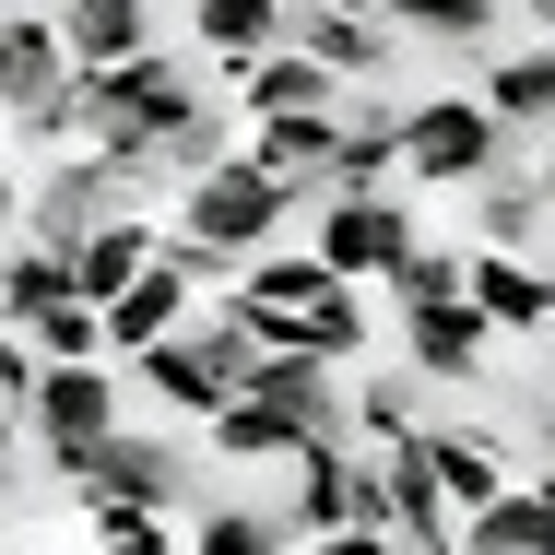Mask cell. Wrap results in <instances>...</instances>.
<instances>
[{"label":"cell","mask_w":555,"mask_h":555,"mask_svg":"<svg viewBox=\"0 0 555 555\" xmlns=\"http://www.w3.org/2000/svg\"><path fill=\"white\" fill-rule=\"evenodd\" d=\"M473 248H496V260H532V248H544V190H532L520 166L473 190Z\"/></svg>","instance_id":"obj_20"},{"label":"cell","mask_w":555,"mask_h":555,"mask_svg":"<svg viewBox=\"0 0 555 555\" xmlns=\"http://www.w3.org/2000/svg\"><path fill=\"white\" fill-rule=\"evenodd\" d=\"M190 36L214 48L224 72H236V60H260V48H284V0H190Z\"/></svg>","instance_id":"obj_22"},{"label":"cell","mask_w":555,"mask_h":555,"mask_svg":"<svg viewBox=\"0 0 555 555\" xmlns=\"http://www.w3.org/2000/svg\"><path fill=\"white\" fill-rule=\"evenodd\" d=\"M83 555H178L166 508H83Z\"/></svg>","instance_id":"obj_28"},{"label":"cell","mask_w":555,"mask_h":555,"mask_svg":"<svg viewBox=\"0 0 555 555\" xmlns=\"http://www.w3.org/2000/svg\"><path fill=\"white\" fill-rule=\"evenodd\" d=\"M473 107L496 118V130H532V118H555V48H508V60H485Z\"/></svg>","instance_id":"obj_18"},{"label":"cell","mask_w":555,"mask_h":555,"mask_svg":"<svg viewBox=\"0 0 555 555\" xmlns=\"http://www.w3.org/2000/svg\"><path fill=\"white\" fill-rule=\"evenodd\" d=\"M284 48L320 60L332 83H390V72H402V36H390V24H366V12H320V0H284Z\"/></svg>","instance_id":"obj_10"},{"label":"cell","mask_w":555,"mask_h":555,"mask_svg":"<svg viewBox=\"0 0 555 555\" xmlns=\"http://www.w3.org/2000/svg\"><path fill=\"white\" fill-rule=\"evenodd\" d=\"M0 402H12V426H24V402H36V354H24L12 320H0Z\"/></svg>","instance_id":"obj_30"},{"label":"cell","mask_w":555,"mask_h":555,"mask_svg":"<svg viewBox=\"0 0 555 555\" xmlns=\"http://www.w3.org/2000/svg\"><path fill=\"white\" fill-rule=\"evenodd\" d=\"M0 438H12V402H0Z\"/></svg>","instance_id":"obj_36"},{"label":"cell","mask_w":555,"mask_h":555,"mask_svg":"<svg viewBox=\"0 0 555 555\" xmlns=\"http://www.w3.org/2000/svg\"><path fill=\"white\" fill-rule=\"evenodd\" d=\"M449 555H555V461L520 473L508 496L461 508V544H449Z\"/></svg>","instance_id":"obj_13"},{"label":"cell","mask_w":555,"mask_h":555,"mask_svg":"<svg viewBox=\"0 0 555 555\" xmlns=\"http://www.w3.org/2000/svg\"><path fill=\"white\" fill-rule=\"evenodd\" d=\"M48 308H72V260L36 248V236H0V320L24 332V320H48Z\"/></svg>","instance_id":"obj_21"},{"label":"cell","mask_w":555,"mask_h":555,"mask_svg":"<svg viewBox=\"0 0 555 555\" xmlns=\"http://www.w3.org/2000/svg\"><path fill=\"white\" fill-rule=\"evenodd\" d=\"M190 555H296V544H284V520H260V508H202Z\"/></svg>","instance_id":"obj_29"},{"label":"cell","mask_w":555,"mask_h":555,"mask_svg":"<svg viewBox=\"0 0 555 555\" xmlns=\"http://www.w3.org/2000/svg\"><path fill=\"white\" fill-rule=\"evenodd\" d=\"M0 236H24V178L0 166Z\"/></svg>","instance_id":"obj_32"},{"label":"cell","mask_w":555,"mask_h":555,"mask_svg":"<svg viewBox=\"0 0 555 555\" xmlns=\"http://www.w3.org/2000/svg\"><path fill=\"white\" fill-rule=\"evenodd\" d=\"M202 449H214V461H284L296 426H284V414H260V402H224L214 426H202Z\"/></svg>","instance_id":"obj_27"},{"label":"cell","mask_w":555,"mask_h":555,"mask_svg":"<svg viewBox=\"0 0 555 555\" xmlns=\"http://www.w3.org/2000/svg\"><path fill=\"white\" fill-rule=\"evenodd\" d=\"M48 24H60L72 72H118V60L154 48V12H142V0H48Z\"/></svg>","instance_id":"obj_15"},{"label":"cell","mask_w":555,"mask_h":555,"mask_svg":"<svg viewBox=\"0 0 555 555\" xmlns=\"http://www.w3.org/2000/svg\"><path fill=\"white\" fill-rule=\"evenodd\" d=\"M402 366H414V378H485V366H496V332H485L473 308H414V320H402Z\"/></svg>","instance_id":"obj_16"},{"label":"cell","mask_w":555,"mask_h":555,"mask_svg":"<svg viewBox=\"0 0 555 555\" xmlns=\"http://www.w3.org/2000/svg\"><path fill=\"white\" fill-rule=\"evenodd\" d=\"M461 308H473L496 343H532L555 320V272H544V260H496V248H473V260H461Z\"/></svg>","instance_id":"obj_11"},{"label":"cell","mask_w":555,"mask_h":555,"mask_svg":"<svg viewBox=\"0 0 555 555\" xmlns=\"http://www.w3.org/2000/svg\"><path fill=\"white\" fill-rule=\"evenodd\" d=\"M426 414H414V378L402 366H366L354 378V402H343V438H366V449H390V438H414Z\"/></svg>","instance_id":"obj_23"},{"label":"cell","mask_w":555,"mask_h":555,"mask_svg":"<svg viewBox=\"0 0 555 555\" xmlns=\"http://www.w3.org/2000/svg\"><path fill=\"white\" fill-rule=\"evenodd\" d=\"M390 36L402 48H485L496 36V0H390Z\"/></svg>","instance_id":"obj_24"},{"label":"cell","mask_w":555,"mask_h":555,"mask_svg":"<svg viewBox=\"0 0 555 555\" xmlns=\"http://www.w3.org/2000/svg\"><path fill=\"white\" fill-rule=\"evenodd\" d=\"M107 426H118V366H36V402H24V426H12V438L36 449L48 473H72Z\"/></svg>","instance_id":"obj_5"},{"label":"cell","mask_w":555,"mask_h":555,"mask_svg":"<svg viewBox=\"0 0 555 555\" xmlns=\"http://www.w3.org/2000/svg\"><path fill=\"white\" fill-rule=\"evenodd\" d=\"M118 214H142V190L118 178L107 154H60V166H36V178H24V236H36V248H60V260H72L95 224H118Z\"/></svg>","instance_id":"obj_4"},{"label":"cell","mask_w":555,"mask_h":555,"mask_svg":"<svg viewBox=\"0 0 555 555\" xmlns=\"http://www.w3.org/2000/svg\"><path fill=\"white\" fill-rule=\"evenodd\" d=\"M166 236H190V248H214V260L248 272L260 248H284V236H296V202H284L260 166H236V154H224V166H202V178H178V224H166Z\"/></svg>","instance_id":"obj_1"},{"label":"cell","mask_w":555,"mask_h":555,"mask_svg":"<svg viewBox=\"0 0 555 555\" xmlns=\"http://www.w3.org/2000/svg\"><path fill=\"white\" fill-rule=\"evenodd\" d=\"M402 178V95L390 83H354L332 118V166H320V202H390Z\"/></svg>","instance_id":"obj_6"},{"label":"cell","mask_w":555,"mask_h":555,"mask_svg":"<svg viewBox=\"0 0 555 555\" xmlns=\"http://www.w3.org/2000/svg\"><path fill=\"white\" fill-rule=\"evenodd\" d=\"M296 555H390V532H354L343 520V532H320V544H296Z\"/></svg>","instance_id":"obj_31"},{"label":"cell","mask_w":555,"mask_h":555,"mask_svg":"<svg viewBox=\"0 0 555 555\" xmlns=\"http://www.w3.org/2000/svg\"><path fill=\"white\" fill-rule=\"evenodd\" d=\"M544 449H555V390H544Z\"/></svg>","instance_id":"obj_35"},{"label":"cell","mask_w":555,"mask_h":555,"mask_svg":"<svg viewBox=\"0 0 555 555\" xmlns=\"http://www.w3.org/2000/svg\"><path fill=\"white\" fill-rule=\"evenodd\" d=\"M402 178H426V190H485V178H508V130L473 107V83L402 107Z\"/></svg>","instance_id":"obj_2"},{"label":"cell","mask_w":555,"mask_h":555,"mask_svg":"<svg viewBox=\"0 0 555 555\" xmlns=\"http://www.w3.org/2000/svg\"><path fill=\"white\" fill-rule=\"evenodd\" d=\"M224 83H236V118H332L343 95H354L320 60H296V48H260V60H236Z\"/></svg>","instance_id":"obj_14"},{"label":"cell","mask_w":555,"mask_h":555,"mask_svg":"<svg viewBox=\"0 0 555 555\" xmlns=\"http://www.w3.org/2000/svg\"><path fill=\"white\" fill-rule=\"evenodd\" d=\"M414 461L438 473L449 508H485V496H508V485H520V461H508L496 426H414Z\"/></svg>","instance_id":"obj_12"},{"label":"cell","mask_w":555,"mask_h":555,"mask_svg":"<svg viewBox=\"0 0 555 555\" xmlns=\"http://www.w3.org/2000/svg\"><path fill=\"white\" fill-rule=\"evenodd\" d=\"M461 260H473V248H426V236H414L378 284H390V308H402V320H414V308H461Z\"/></svg>","instance_id":"obj_25"},{"label":"cell","mask_w":555,"mask_h":555,"mask_svg":"<svg viewBox=\"0 0 555 555\" xmlns=\"http://www.w3.org/2000/svg\"><path fill=\"white\" fill-rule=\"evenodd\" d=\"M12 449H24V438H0V496H12Z\"/></svg>","instance_id":"obj_33"},{"label":"cell","mask_w":555,"mask_h":555,"mask_svg":"<svg viewBox=\"0 0 555 555\" xmlns=\"http://www.w3.org/2000/svg\"><path fill=\"white\" fill-rule=\"evenodd\" d=\"M296 354H308V366H354V354H366V284H320V296H308V308H296Z\"/></svg>","instance_id":"obj_19"},{"label":"cell","mask_w":555,"mask_h":555,"mask_svg":"<svg viewBox=\"0 0 555 555\" xmlns=\"http://www.w3.org/2000/svg\"><path fill=\"white\" fill-rule=\"evenodd\" d=\"M402 248H414V214H402V202H320V214H308V260H320L332 284H378Z\"/></svg>","instance_id":"obj_9"},{"label":"cell","mask_w":555,"mask_h":555,"mask_svg":"<svg viewBox=\"0 0 555 555\" xmlns=\"http://www.w3.org/2000/svg\"><path fill=\"white\" fill-rule=\"evenodd\" d=\"M532 12H544V24H555V0H532Z\"/></svg>","instance_id":"obj_37"},{"label":"cell","mask_w":555,"mask_h":555,"mask_svg":"<svg viewBox=\"0 0 555 555\" xmlns=\"http://www.w3.org/2000/svg\"><path fill=\"white\" fill-rule=\"evenodd\" d=\"M154 248H166V224H142V214H118V224H95V236H83V248H72V296H83V308H107L118 284H130V272H142V260H154Z\"/></svg>","instance_id":"obj_17"},{"label":"cell","mask_w":555,"mask_h":555,"mask_svg":"<svg viewBox=\"0 0 555 555\" xmlns=\"http://www.w3.org/2000/svg\"><path fill=\"white\" fill-rule=\"evenodd\" d=\"M24 354H36V366H107V332H95V308L72 296V308L24 320Z\"/></svg>","instance_id":"obj_26"},{"label":"cell","mask_w":555,"mask_h":555,"mask_svg":"<svg viewBox=\"0 0 555 555\" xmlns=\"http://www.w3.org/2000/svg\"><path fill=\"white\" fill-rule=\"evenodd\" d=\"M60 485H72V508H166V520H178V508H190V449L154 438V426H107Z\"/></svg>","instance_id":"obj_3"},{"label":"cell","mask_w":555,"mask_h":555,"mask_svg":"<svg viewBox=\"0 0 555 555\" xmlns=\"http://www.w3.org/2000/svg\"><path fill=\"white\" fill-rule=\"evenodd\" d=\"M532 190H544V224H555V166H544V178H532Z\"/></svg>","instance_id":"obj_34"},{"label":"cell","mask_w":555,"mask_h":555,"mask_svg":"<svg viewBox=\"0 0 555 555\" xmlns=\"http://www.w3.org/2000/svg\"><path fill=\"white\" fill-rule=\"evenodd\" d=\"M284 473H296V508H284V544H320V532H366V449L354 438H296L284 449Z\"/></svg>","instance_id":"obj_8"},{"label":"cell","mask_w":555,"mask_h":555,"mask_svg":"<svg viewBox=\"0 0 555 555\" xmlns=\"http://www.w3.org/2000/svg\"><path fill=\"white\" fill-rule=\"evenodd\" d=\"M60 95H72V48H60V24H48V12H0V118H12L24 142H48Z\"/></svg>","instance_id":"obj_7"}]
</instances>
